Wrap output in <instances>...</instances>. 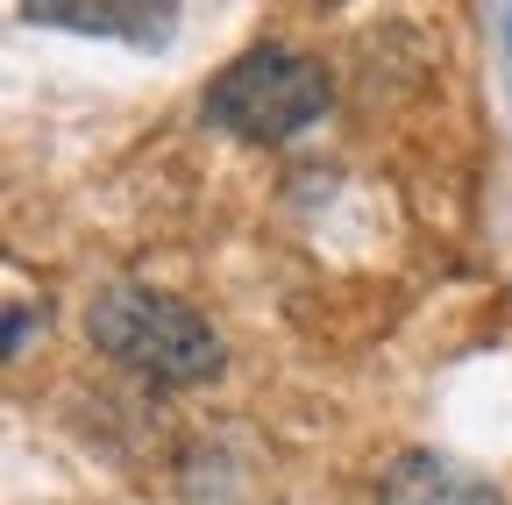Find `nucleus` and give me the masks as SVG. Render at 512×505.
Returning a JSON list of instances; mask_svg holds the SVG:
<instances>
[{
    "label": "nucleus",
    "instance_id": "1",
    "mask_svg": "<svg viewBox=\"0 0 512 505\" xmlns=\"http://www.w3.org/2000/svg\"><path fill=\"white\" fill-rule=\"evenodd\" d=\"M86 342L128 370L143 385H164V392H185V385H207L221 377L228 349H221V328L207 321L200 306H185L178 292L164 285H136V278H114L93 292L86 306Z\"/></svg>",
    "mask_w": 512,
    "mask_h": 505
},
{
    "label": "nucleus",
    "instance_id": "2",
    "mask_svg": "<svg viewBox=\"0 0 512 505\" xmlns=\"http://www.w3.org/2000/svg\"><path fill=\"white\" fill-rule=\"evenodd\" d=\"M328 100H335V79L313 50L256 43L207 79L200 114H207V129H221L235 143H292L328 114Z\"/></svg>",
    "mask_w": 512,
    "mask_h": 505
},
{
    "label": "nucleus",
    "instance_id": "3",
    "mask_svg": "<svg viewBox=\"0 0 512 505\" xmlns=\"http://www.w3.org/2000/svg\"><path fill=\"white\" fill-rule=\"evenodd\" d=\"M377 505H505V498L491 491V477H477L456 456L406 449V456H392V470L377 477Z\"/></svg>",
    "mask_w": 512,
    "mask_h": 505
}]
</instances>
